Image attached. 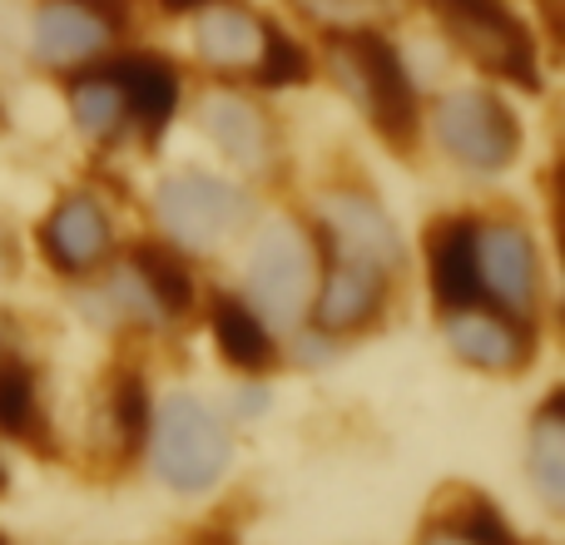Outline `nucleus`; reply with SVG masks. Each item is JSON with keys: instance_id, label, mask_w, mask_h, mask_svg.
<instances>
[{"instance_id": "1", "label": "nucleus", "mask_w": 565, "mask_h": 545, "mask_svg": "<svg viewBox=\"0 0 565 545\" xmlns=\"http://www.w3.org/2000/svg\"><path fill=\"white\" fill-rule=\"evenodd\" d=\"M328 65L338 75V85L352 95V105L377 125V135L392 149H412V135H417V89H412L397 50L372 25L328 30Z\"/></svg>"}, {"instance_id": "2", "label": "nucleus", "mask_w": 565, "mask_h": 545, "mask_svg": "<svg viewBox=\"0 0 565 545\" xmlns=\"http://www.w3.org/2000/svg\"><path fill=\"white\" fill-rule=\"evenodd\" d=\"M149 451H154L159 481H169L174 491H209L228 471V427L218 421V412L209 402L174 392L164 397V407L149 417Z\"/></svg>"}, {"instance_id": "3", "label": "nucleus", "mask_w": 565, "mask_h": 545, "mask_svg": "<svg viewBox=\"0 0 565 545\" xmlns=\"http://www.w3.org/2000/svg\"><path fill=\"white\" fill-rule=\"evenodd\" d=\"M154 214L179 248L209 254V248H224L248 224V194L224 184V179H209L189 169V174H174L159 184Z\"/></svg>"}, {"instance_id": "4", "label": "nucleus", "mask_w": 565, "mask_h": 545, "mask_svg": "<svg viewBox=\"0 0 565 545\" xmlns=\"http://www.w3.org/2000/svg\"><path fill=\"white\" fill-rule=\"evenodd\" d=\"M441 25L491 75L511 79V85H526V89L541 85L531 30L501 0H441Z\"/></svg>"}, {"instance_id": "5", "label": "nucleus", "mask_w": 565, "mask_h": 545, "mask_svg": "<svg viewBox=\"0 0 565 545\" xmlns=\"http://www.w3.org/2000/svg\"><path fill=\"white\" fill-rule=\"evenodd\" d=\"M437 139L457 164L497 174L516 159L521 149V125L497 95L487 89H457L437 105Z\"/></svg>"}, {"instance_id": "6", "label": "nucleus", "mask_w": 565, "mask_h": 545, "mask_svg": "<svg viewBox=\"0 0 565 545\" xmlns=\"http://www.w3.org/2000/svg\"><path fill=\"white\" fill-rule=\"evenodd\" d=\"M248 292L274 322H302L312 302V244L298 224H268L248 254Z\"/></svg>"}, {"instance_id": "7", "label": "nucleus", "mask_w": 565, "mask_h": 545, "mask_svg": "<svg viewBox=\"0 0 565 545\" xmlns=\"http://www.w3.org/2000/svg\"><path fill=\"white\" fill-rule=\"evenodd\" d=\"M477 282L481 302L526 318L541 298V258L526 228L516 224H477Z\"/></svg>"}, {"instance_id": "8", "label": "nucleus", "mask_w": 565, "mask_h": 545, "mask_svg": "<svg viewBox=\"0 0 565 545\" xmlns=\"http://www.w3.org/2000/svg\"><path fill=\"white\" fill-rule=\"evenodd\" d=\"M125 20V0H40L30 45L45 65H79V60L99 55Z\"/></svg>"}, {"instance_id": "9", "label": "nucleus", "mask_w": 565, "mask_h": 545, "mask_svg": "<svg viewBox=\"0 0 565 545\" xmlns=\"http://www.w3.org/2000/svg\"><path fill=\"white\" fill-rule=\"evenodd\" d=\"M322 234H328L332 258H352L377 272H392L402 264V234L377 199L358 194V189H332L322 194Z\"/></svg>"}, {"instance_id": "10", "label": "nucleus", "mask_w": 565, "mask_h": 545, "mask_svg": "<svg viewBox=\"0 0 565 545\" xmlns=\"http://www.w3.org/2000/svg\"><path fill=\"white\" fill-rule=\"evenodd\" d=\"M441 328H447L451 352L481 372H516V367H526L531 352H536V338H531L526 318H511V312L491 308V302H471V308L441 312Z\"/></svg>"}, {"instance_id": "11", "label": "nucleus", "mask_w": 565, "mask_h": 545, "mask_svg": "<svg viewBox=\"0 0 565 545\" xmlns=\"http://www.w3.org/2000/svg\"><path fill=\"white\" fill-rule=\"evenodd\" d=\"M40 248L60 272H89L109 258L115 228H109V214L89 194H70L40 224Z\"/></svg>"}, {"instance_id": "12", "label": "nucleus", "mask_w": 565, "mask_h": 545, "mask_svg": "<svg viewBox=\"0 0 565 545\" xmlns=\"http://www.w3.org/2000/svg\"><path fill=\"white\" fill-rule=\"evenodd\" d=\"M382 302H387V272L352 264V258H332L322 288L312 292L308 312L322 332H358L377 318Z\"/></svg>"}, {"instance_id": "13", "label": "nucleus", "mask_w": 565, "mask_h": 545, "mask_svg": "<svg viewBox=\"0 0 565 545\" xmlns=\"http://www.w3.org/2000/svg\"><path fill=\"white\" fill-rule=\"evenodd\" d=\"M427 278L441 312L481 302L477 282V224L471 218H441L427 234Z\"/></svg>"}, {"instance_id": "14", "label": "nucleus", "mask_w": 565, "mask_h": 545, "mask_svg": "<svg viewBox=\"0 0 565 545\" xmlns=\"http://www.w3.org/2000/svg\"><path fill=\"white\" fill-rule=\"evenodd\" d=\"M199 125L209 129V139L218 145V154L234 159L238 169H268L274 164V125L258 105L238 95H209L199 109Z\"/></svg>"}, {"instance_id": "15", "label": "nucleus", "mask_w": 565, "mask_h": 545, "mask_svg": "<svg viewBox=\"0 0 565 545\" xmlns=\"http://www.w3.org/2000/svg\"><path fill=\"white\" fill-rule=\"evenodd\" d=\"M109 75L119 79V95H125V115L135 119L145 135H159V129L174 119L179 109V75L169 60L159 55H125L109 65Z\"/></svg>"}, {"instance_id": "16", "label": "nucleus", "mask_w": 565, "mask_h": 545, "mask_svg": "<svg viewBox=\"0 0 565 545\" xmlns=\"http://www.w3.org/2000/svg\"><path fill=\"white\" fill-rule=\"evenodd\" d=\"M264 35H268V25L258 15H248V10H238V6H214L199 20V55H204V65L224 70V75L258 70Z\"/></svg>"}, {"instance_id": "17", "label": "nucleus", "mask_w": 565, "mask_h": 545, "mask_svg": "<svg viewBox=\"0 0 565 545\" xmlns=\"http://www.w3.org/2000/svg\"><path fill=\"white\" fill-rule=\"evenodd\" d=\"M214 342L238 372H264L274 362V332L264 328L258 308H248L238 298L214 302Z\"/></svg>"}, {"instance_id": "18", "label": "nucleus", "mask_w": 565, "mask_h": 545, "mask_svg": "<svg viewBox=\"0 0 565 545\" xmlns=\"http://www.w3.org/2000/svg\"><path fill=\"white\" fill-rule=\"evenodd\" d=\"M129 272L139 278V288L154 302L159 318H184V312L194 308V278H189V268L179 264L169 248L139 244L135 254H129Z\"/></svg>"}, {"instance_id": "19", "label": "nucleus", "mask_w": 565, "mask_h": 545, "mask_svg": "<svg viewBox=\"0 0 565 545\" xmlns=\"http://www.w3.org/2000/svg\"><path fill=\"white\" fill-rule=\"evenodd\" d=\"M565 402L561 392L541 407L536 427H531V477H536L541 487V501H546L551 511L565 506Z\"/></svg>"}, {"instance_id": "20", "label": "nucleus", "mask_w": 565, "mask_h": 545, "mask_svg": "<svg viewBox=\"0 0 565 545\" xmlns=\"http://www.w3.org/2000/svg\"><path fill=\"white\" fill-rule=\"evenodd\" d=\"M70 115L85 135L95 139H109L119 125H125V95H119V79L109 70H95V75H79L70 85Z\"/></svg>"}, {"instance_id": "21", "label": "nucleus", "mask_w": 565, "mask_h": 545, "mask_svg": "<svg viewBox=\"0 0 565 545\" xmlns=\"http://www.w3.org/2000/svg\"><path fill=\"white\" fill-rule=\"evenodd\" d=\"M0 431L20 441H35L40 412H35V377L25 362L0 352Z\"/></svg>"}, {"instance_id": "22", "label": "nucleus", "mask_w": 565, "mask_h": 545, "mask_svg": "<svg viewBox=\"0 0 565 545\" xmlns=\"http://www.w3.org/2000/svg\"><path fill=\"white\" fill-rule=\"evenodd\" d=\"M308 55H302V45L298 40H288L282 30L268 25V35H264V55H258V70L254 75L264 79V85H302L308 79Z\"/></svg>"}, {"instance_id": "23", "label": "nucleus", "mask_w": 565, "mask_h": 545, "mask_svg": "<svg viewBox=\"0 0 565 545\" xmlns=\"http://www.w3.org/2000/svg\"><path fill=\"white\" fill-rule=\"evenodd\" d=\"M298 6L322 30H362V25H372V15H382L387 0H298Z\"/></svg>"}, {"instance_id": "24", "label": "nucleus", "mask_w": 565, "mask_h": 545, "mask_svg": "<svg viewBox=\"0 0 565 545\" xmlns=\"http://www.w3.org/2000/svg\"><path fill=\"white\" fill-rule=\"evenodd\" d=\"M457 536L477 541V545H516V536H511V526L497 516V506H487V501H467V506L457 511V516L447 521Z\"/></svg>"}, {"instance_id": "25", "label": "nucleus", "mask_w": 565, "mask_h": 545, "mask_svg": "<svg viewBox=\"0 0 565 545\" xmlns=\"http://www.w3.org/2000/svg\"><path fill=\"white\" fill-rule=\"evenodd\" d=\"M115 421H119V431H125L129 447L145 441V431H149V392H145V382L139 377H125L115 387Z\"/></svg>"}, {"instance_id": "26", "label": "nucleus", "mask_w": 565, "mask_h": 545, "mask_svg": "<svg viewBox=\"0 0 565 545\" xmlns=\"http://www.w3.org/2000/svg\"><path fill=\"white\" fill-rule=\"evenodd\" d=\"M422 545H477V541H467V536H457V531H427V536H422Z\"/></svg>"}, {"instance_id": "27", "label": "nucleus", "mask_w": 565, "mask_h": 545, "mask_svg": "<svg viewBox=\"0 0 565 545\" xmlns=\"http://www.w3.org/2000/svg\"><path fill=\"white\" fill-rule=\"evenodd\" d=\"M169 10H199V6H209V0H164Z\"/></svg>"}, {"instance_id": "28", "label": "nucleus", "mask_w": 565, "mask_h": 545, "mask_svg": "<svg viewBox=\"0 0 565 545\" xmlns=\"http://www.w3.org/2000/svg\"><path fill=\"white\" fill-rule=\"evenodd\" d=\"M0 545H6V541H0Z\"/></svg>"}]
</instances>
